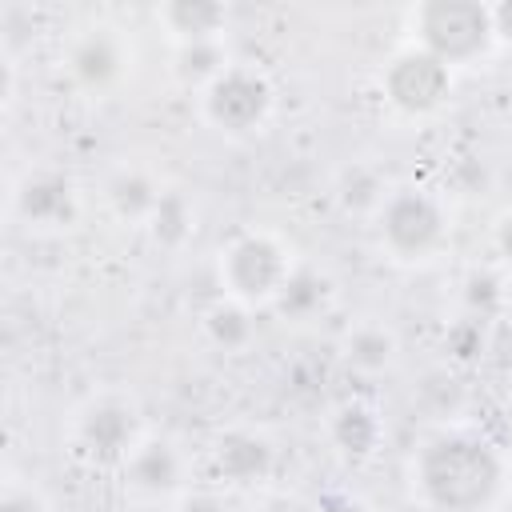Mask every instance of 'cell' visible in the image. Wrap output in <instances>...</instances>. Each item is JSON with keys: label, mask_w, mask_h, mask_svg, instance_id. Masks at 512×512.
<instances>
[{"label": "cell", "mask_w": 512, "mask_h": 512, "mask_svg": "<svg viewBox=\"0 0 512 512\" xmlns=\"http://www.w3.org/2000/svg\"><path fill=\"white\" fill-rule=\"evenodd\" d=\"M408 492L420 512H500L512 460L472 424H436L408 456Z\"/></svg>", "instance_id": "6da1fadb"}, {"label": "cell", "mask_w": 512, "mask_h": 512, "mask_svg": "<svg viewBox=\"0 0 512 512\" xmlns=\"http://www.w3.org/2000/svg\"><path fill=\"white\" fill-rule=\"evenodd\" d=\"M376 248L404 268L432 264L452 244V216L448 204L428 192L424 184H392L384 204L372 216Z\"/></svg>", "instance_id": "7a4b0ae2"}, {"label": "cell", "mask_w": 512, "mask_h": 512, "mask_svg": "<svg viewBox=\"0 0 512 512\" xmlns=\"http://www.w3.org/2000/svg\"><path fill=\"white\" fill-rule=\"evenodd\" d=\"M148 436L144 412L128 392L104 388L80 400L64 428V448L76 464L92 472H120L136 444Z\"/></svg>", "instance_id": "3957f363"}, {"label": "cell", "mask_w": 512, "mask_h": 512, "mask_svg": "<svg viewBox=\"0 0 512 512\" xmlns=\"http://www.w3.org/2000/svg\"><path fill=\"white\" fill-rule=\"evenodd\" d=\"M408 44L424 48L440 64L472 68L496 48L492 4L480 0H420L408 8Z\"/></svg>", "instance_id": "277c9868"}, {"label": "cell", "mask_w": 512, "mask_h": 512, "mask_svg": "<svg viewBox=\"0 0 512 512\" xmlns=\"http://www.w3.org/2000/svg\"><path fill=\"white\" fill-rule=\"evenodd\" d=\"M296 264L300 260L292 256L284 236H276L272 228H244L216 256L220 296L240 300L248 308H268L284 292Z\"/></svg>", "instance_id": "5b68a950"}, {"label": "cell", "mask_w": 512, "mask_h": 512, "mask_svg": "<svg viewBox=\"0 0 512 512\" xmlns=\"http://www.w3.org/2000/svg\"><path fill=\"white\" fill-rule=\"evenodd\" d=\"M200 120L228 136V140H244V136H256L272 112H276V84L272 76L252 64V60H232L200 96Z\"/></svg>", "instance_id": "8992f818"}, {"label": "cell", "mask_w": 512, "mask_h": 512, "mask_svg": "<svg viewBox=\"0 0 512 512\" xmlns=\"http://www.w3.org/2000/svg\"><path fill=\"white\" fill-rule=\"evenodd\" d=\"M60 64H64L68 84L80 96L104 100V96H116L132 80L136 48H132V36L120 24L92 20V24H84L68 36V44L60 52Z\"/></svg>", "instance_id": "52a82bcc"}, {"label": "cell", "mask_w": 512, "mask_h": 512, "mask_svg": "<svg viewBox=\"0 0 512 512\" xmlns=\"http://www.w3.org/2000/svg\"><path fill=\"white\" fill-rule=\"evenodd\" d=\"M380 96L400 120H428L452 96V68L416 44L396 48L380 68Z\"/></svg>", "instance_id": "ba28073f"}, {"label": "cell", "mask_w": 512, "mask_h": 512, "mask_svg": "<svg viewBox=\"0 0 512 512\" xmlns=\"http://www.w3.org/2000/svg\"><path fill=\"white\" fill-rule=\"evenodd\" d=\"M84 216V196L72 176L60 168H28L12 184V220L24 224L28 232H72Z\"/></svg>", "instance_id": "9c48e42d"}, {"label": "cell", "mask_w": 512, "mask_h": 512, "mask_svg": "<svg viewBox=\"0 0 512 512\" xmlns=\"http://www.w3.org/2000/svg\"><path fill=\"white\" fill-rule=\"evenodd\" d=\"M116 476H120V488L140 504H176L192 488L188 452L160 432H148Z\"/></svg>", "instance_id": "30bf717a"}, {"label": "cell", "mask_w": 512, "mask_h": 512, "mask_svg": "<svg viewBox=\"0 0 512 512\" xmlns=\"http://www.w3.org/2000/svg\"><path fill=\"white\" fill-rule=\"evenodd\" d=\"M212 472L224 488H256L276 472V440L256 424H228L212 436L208 448Z\"/></svg>", "instance_id": "8fae6325"}, {"label": "cell", "mask_w": 512, "mask_h": 512, "mask_svg": "<svg viewBox=\"0 0 512 512\" xmlns=\"http://www.w3.org/2000/svg\"><path fill=\"white\" fill-rule=\"evenodd\" d=\"M164 184L148 164H120L104 180V204L120 224H148L156 204L164 200Z\"/></svg>", "instance_id": "7c38bea8"}, {"label": "cell", "mask_w": 512, "mask_h": 512, "mask_svg": "<svg viewBox=\"0 0 512 512\" xmlns=\"http://www.w3.org/2000/svg\"><path fill=\"white\" fill-rule=\"evenodd\" d=\"M324 436H328V444L336 448L340 460L360 464V460L376 456V448L384 440V420L368 400H344L328 412Z\"/></svg>", "instance_id": "4fadbf2b"}, {"label": "cell", "mask_w": 512, "mask_h": 512, "mask_svg": "<svg viewBox=\"0 0 512 512\" xmlns=\"http://www.w3.org/2000/svg\"><path fill=\"white\" fill-rule=\"evenodd\" d=\"M156 24L168 32L172 44H196V40H224L228 8L216 0H168L156 8Z\"/></svg>", "instance_id": "5bb4252c"}, {"label": "cell", "mask_w": 512, "mask_h": 512, "mask_svg": "<svg viewBox=\"0 0 512 512\" xmlns=\"http://www.w3.org/2000/svg\"><path fill=\"white\" fill-rule=\"evenodd\" d=\"M396 352H400V340L384 320H360L340 336V360L360 376L388 372L396 364Z\"/></svg>", "instance_id": "9a60e30c"}, {"label": "cell", "mask_w": 512, "mask_h": 512, "mask_svg": "<svg viewBox=\"0 0 512 512\" xmlns=\"http://www.w3.org/2000/svg\"><path fill=\"white\" fill-rule=\"evenodd\" d=\"M200 332L220 352H244L256 336V308H248L240 300H228V296H216L200 312Z\"/></svg>", "instance_id": "2e32d148"}, {"label": "cell", "mask_w": 512, "mask_h": 512, "mask_svg": "<svg viewBox=\"0 0 512 512\" xmlns=\"http://www.w3.org/2000/svg\"><path fill=\"white\" fill-rule=\"evenodd\" d=\"M332 296H336V288H332V276L328 272H320L316 264H296L272 308L280 316H288V320H312V316L328 312Z\"/></svg>", "instance_id": "e0dca14e"}, {"label": "cell", "mask_w": 512, "mask_h": 512, "mask_svg": "<svg viewBox=\"0 0 512 512\" xmlns=\"http://www.w3.org/2000/svg\"><path fill=\"white\" fill-rule=\"evenodd\" d=\"M232 64L224 40H196V44H176L172 52V76L176 84H184L188 92H204L224 68Z\"/></svg>", "instance_id": "ac0fdd59"}, {"label": "cell", "mask_w": 512, "mask_h": 512, "mask_svg": "<svg viewBox=\"0 0 512 512\" xmlns=\"http://www.w3.org/2000/svg\"><path fill=\"white\" fill-rule=\"evenodd\" d=\"M388 180L372 168V164H360V160H352L340 176H336V200H340V208L344 212H356V216H376V208L384 204V196H388Z\"/></svg>", "instance_id": "d6986e66"}, {"label": "cell", "mask_w": 512, "mask_h": 512, "mask_svg": "<svg viewBox=\"0 0 512 512\" xmlns=\"http://www.w3.org/2000/svg\"><path fill=\"white\" fill-rule=\"evenodd\" d=\"M144 228H148V236H152L160 248H184V244L192 240V232H196V208H192V200H188L184 192L168 188Z\"/></svg>", "instance_id": "ffe728a7"}, {"label": "cell", "mask_w": 512, "mask_h": 512, "mask_svg": "<svg viewBox=\"0 0 512 512\" xmlns=\"http://www.w3.org/2000/svg\"><path fill=\"white\" fill-rule=\"evenodd\" d=\"M416 396L440 424H456V412L464 408V384L452 368H428L416 384Z\"/></svg>", "instance_id": "44dd1931"}, {"label": "cell", "mask_w": 512, "mask_h": 512, "mask_svg": "<svg viewBox=\"0 0 512 512\" xmlns=\"http://www.w3.org/2000/svg\"><path fill=\"white\" fill-rule=\"evenodd\" d=\"M0 512H52V504H48V496L32 480L8 476L4 492H0Z\"/></svg>", "instance_id": "7402d4cb"}, {"label": "cell", "mask_w": 512, "mask_h": 512, "mask_svg": "<svg viewBox=\"0 0 512 512\" xmlns=\"http://www.w3.org/2000/svg\"><path fill=\"white\" fill-rule=\"evenodd\" d=\"M444 348L456 356V360H472L480 348H484V332H480V316H468L460 320L448 336H444Z\"/></svg>", "instance_id": "603a6c76"}, {"label": "cell", "mask_w": 512, "mask_h": 512, "mask_svg": "<svg viewBox=\"0 0 512 512\" xmlns=\"http://www.w3.org/2000/svg\"><path fill=\"white\" fill-rule=\"evenodd\" d=\"M172 512H232V508H228V500L216 488H188L172 504Z\"/></svg>", "instance_id": "cb8c5ba5"}, {"label": "cell", "mask_w": 512, "mask_h": 512, "mask_svg": "<svg viewBox=\"0 0 512 512\" xmlns=\"http://www.w3.org/2000/svg\"><path fill=\"white\" fill-rule=\"evenodd\" d=\"M312 512H376L364 496H356V492H324L316 504H312Z\"/></svg>", "instance_id": "d4e9b609"}, {"label": "cell", "mask_w": 512, "mask_h": 512, "mask_svg": "<svg viewBox=\"0 0 512 512\" xmlns=\"http://www.w3.org/2000/svg\"><path fill=\"white\" fill-rule=\"evenodd\" d=\"M492 252L500 256L504 268H512V208L496 212V220H492Z\"/></svg>", "instance_id": "484cf974"}, {"label": "cell", "mask_w": 512, "mask_h": 512, "mask_svg": "<svg viewBox=\"0 0 512 512\" xmlns=\"http://www.w3.org/2000/svg\"><path fill=\"white\" fill-rule=\"evenodd\" d=\"M492 28H496V44L512 48V0L492 4Z\"/></svg>", "instance_id": "4316f807"}, {"label": "cell", "mask_w": 512, "mask_h": 512, "mask_svg": "<svg viewBox=\"0 0 512 512\" xmlns=\"http://www.w3.org/2000/svg\"><path fill=\"white\" fill-rule=\"evenodd\" d=\"M260 512H312V508H304V504H296V500H272V504H264Z\"/></svg>", "instance_id": "83f0119b"}]
</instances>
